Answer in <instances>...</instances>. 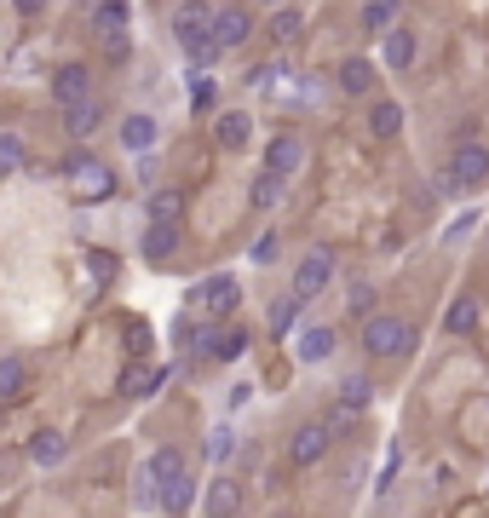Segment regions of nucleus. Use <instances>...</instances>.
Segmentation results:
<instances>
[{"label":"nucleus","instance_id":"a878e982","mask_svg":"<svg viewBox=\"0 0 489 518\" xmlns=\"http://www.w3.org/2000/svg\"><path fill=\"white\" fill-rule=\"evenodd\" d=\"M369 403H374V380L369 375H346V380H340V409H346V415L369 409Z\"/></svg>","mask_w":489,"mask_h":518},{"label":"nucleus","instance_id":"423d86ee","mask_svg":"<svg viewBox=\"0 0 489 518\" xmlns=\"http://www.w3.org/2000/svg\"><path fill=\"white\" fill-rule=\"evenodd\" d=\"M334 271H340V265H334V248H311V254L294 265V300H300V306L317 300V294L334 283Z\"/></svg>","mask_w":489,"mask_h":518},{"label":"nucleus","instance_id":"c756f323","mask_svg":"<svg viewBox=\"0 0 489 518\" xmlns=\"http://www.w3.org/2000/svg\"><path fill=\"white\" fill-rule=\"evenodd\" d=\"M294 323H300V300L288 294V300H271V334H294Z\"/></svg>","mask_w":489,"mask_h":518},{"label":"nucleus","instance_id":"1a4fd4ad","mask_svg":"<svg viewBox=\"0 0 489 518\" xmlns=\"http://www.w3.org/2000/svg\"><path fill=\"white\" fill-rule=\"evenodd\" d=\"M300 167H305V139H300V133H277V139H271V150H265V173L288 185Z\"/></svg>","mask_w":489,"mask_h":518},{"label":"nucleus","instance_id":"5701e85b","mask_svg":"<svg viewBox=\"0 0 489 518\" xmlns=\"http://www.w3.org/2000/svg\"><path fill=\"white\" fill-rule=\"evenodd\" d=\"M167 386V369H144V363H133L127 375H121V398H150V392H162Z\"/></svg>","mask_w":489,"mask_h":518},{"label":"nucleus","instance_id":"f257e3e1","mask_svg":"<svg viewBox=\"0 0 489 518\" xmlns=\"http://www.w3.org/2000/svg\"><path fill=\"white\" fill-rule=\"evenodd\" d=\"M363 352L380 357V363H397V357L415 352V329L392 311H374V317H363Z\"/></svg>","mask_w":489,"mask_h":518},{"label":"nucleus","instance_id":"6e6552de","mask_svg":"<svg viewBox=\"0 0 489 518\" xmlns=\"http://www.w3.org/2000/svg\"><path fill=\"white\" fill-rule=\"evenodd\" d=\"M328 449H334V432H328L323 421H305V426H294V438H288V461H294V467H317Z\"/></svg>","mask_w":489,"mask_h":518},{"label":"nucleus","instance_id":"4468645a","mask_svg":"<svg viewBox=\"0 0 489 518\" xmlns=\"http://www.w3.org/2000/svg\"><path fill=\"white\" fill-rule=\"evenodd\" d=\"M334 81H340V93H346V98H369L374 81H380V70H374L369 58H346V64L334 70Z\"/></svg>","mask_w":489,"mask_h":518},{"label":"nucleus","instance_id":"9d476101","mask_svg":"<svg viewBox=\"0 0 489 518\" xmlns=\"http://www.w3.org/2000/svg\"><path fill=\"white\" fill-rule=\"evenodd\" d=\"M202 513H208V518H236V513H242V484H236L231 472L208 478V490H202Z\"/></svg>","mask_w":489,"mask_h":518},{"label":"nucleus","instance_id":"e433bc0d","mask_svg":"<svg viewBox=\"0 0 489 518\" xmlns=\"http://www.w3.org/2000/svg\"><path fill=\"white\" fill-rule=\"evenodd\" d=\"M277 248H282V236H277V231H265V236L254 242V265H271V259H277Z\"/></svg>","mask_w":489,"mask_h":518},{"label":"nucleus","instance_id":"7ed1b4c3","mask_svg":"<svg viewBox=\"0 0 489 518\" xmlns=\"http://www.w3.org/2000/svg\"><path fill=\"white\" fill-rule=\"evenodd\" d=\"M173 41L185 47V58L213 64L219 47H213V35H208V6H179V12H173Z\"/></svg>","mask_w":489,"mask_h":518},{"label":"nucleus","instance_id":"0eeeda50","mask_svg":"<svg viewBox=\"0 0 489 518\" xmlns=\"http://www.w3.org/2000/svg\"><path fill=\"white\" fill-rule=\"evenodd\" d=\"M236 300H242V283H236L231 271H213V277H202V283H196V294H190V306H202L208 317H231Z\"/></svg>","mask_w":489,"mask_h":518},{"label":"nucleus","instance_id":"6ab92c4d","mask_svg":"<svg viewBox=\"0 0 489 518\" xmlns=\"http://www.w3.org/2000/svg\"><path fill=\"white\" fill-rule=\"evenodd\" d=\"M64 455H70V438H64V432H52V426H41V432L29 438V461H35V467H58Z\"/></svg>","mask_w":489,"mask_h":518},{"label":"nucleus","instance_id":"393cba45","mask_svg":"<svg viewBox=\"0 0 489 518\" xmlns=\"http://www.w3.org/2000/svg\"><path fill=\"white\" fill-rule=\"evenodd\" d=\"M357 24L369 29V35H380V41H386V35L397 29V6H392V0H369V6L357 12Z\"/></svg>","mask_w":489,"mask_h":518},{"label":"nucleus","instance_id":"ddd939ff","mask_svg":"<svg viewBox=\"0 0 489 518\" xmlns=\"http://www.w3.org/2000/svg\"><path fill=\"white\" fill-rule=\"evenodd\" d=\"M334 346H340V334L328 329V323H311V329H300V340H294V357H300V363H328Z\"/></svg>","mask_w":489,"mask_h":518},{"label":"nucleus","instance_id":"cd10ccee","mask_svg":"<svg viewBox=\"0 0 489 518\" xmlns=\"http://www.w3.org/2000/svg\"><path fill=\"white\" fill-rule=\"evenodd\" d=\"M156 501H162V513H185L190 501H196V478H173V484H167V490H156Z\"/></svg>","mask_w":489,"mask_h":518},{"label":"nucleus","instance_id":"f8f14e48","mask_svg":"<svg viewBox=\"0 0 489 518\" xmlns=\"http://www.w3.org/2000/svg\"><path fill=\"white\" fill-rule=\"evenodd\" d=\"M380 58H386V70H415V58H420V35L415 29H392L386 41H380Z\"/></svg>","mask_w":489,"mask_h":518},{"label":"nucleus","instance_id":"aec40b11","mask_svg":"<svg viewBox=\"0 0 489 518\" xmlns=\"http://www.w3.org/2000/svg\"><path fill=\"white\" fill-rule=\"evenodd\" d=\"M144 213H150V225H179V213H185V190H150V202H144Z\"/></svg>","mask_w":489,"mask_h":518},{"label":"nucleus","instance_id":"2eb2a0df","mask_svg":"<svg viewBox=\"0 0 489 518\" xmlns=\"http://www.w3.org/2000/svg\"><path fill=\"white\" fill-rule=\"evenodd\" d=\"M213 139H219V150H248V139H254V116H248V110H225V116L213 121Z\"/></svg>","mask_w":489,"mask_h":518},{"label":"nucleus","instance_id":"72a5a7b5","mask_svg":"<svg viewBox=\"0 0 489 518\" xmlns=\"http://www.w3.org/2000/svg\"><path fill=\"white\" fill-rule=\"evenodd\" d=\"M18 167H24V139L0 133V173H18Z\"/></svg>","mask_w":489,"mask_h":518},{"label":"nucleus","instance_id":"412c9836","mask_svg":"<svg viewBox=\"0 0 489 518\" xmlns=\"http://www.w3.org/2000/svg\"><path fill=\"white\" fill-rule=\"evenodd\" d=\"M265 35H271L277 47H294V41L305 35V12H300V6H277V12H271V24H265Z\"/></svg>","mask_w":489,"mask_h":518},{"label":"nucleus","instance_id":"c9c22d12","mask_svg":"<svg viewBox=\"0 0 489 518\" xmlns=\"http://www.w3.org/2000/svg\"><path fill=\"white\" fill-rule=\"evenodd\" d=\"M478 231V208H466L461 219H449V231H443V242H461V236Z\"/></svg>","mask_w":489,"mask_h":518},{"label":"nucleus","instance_id":"b1692460","mask_svg":"<svg viewBox=\"0 0 489 518\" xmlns=\"http://www.w3.org/2000/svg\"><path fill=\"white\" fill-rule=\"evenodd\" d=\"M156 133H162V127H156V116H127V121H121V144H127L133 156H144V150L156 144Z\"/></svg>","mask_w":489,"mask_h":518},{"label":"nucleus","instance_id":"f03ea898","mask_svg":"<svg viewBox=\"0 0 489 518\" xmlns=\"http://www.w3.org/2000/svg\"><path fill=\"white\" fill-rule=\"evenodd\" d=\"M489 185V150L484 144H455L449 162H443V190L449 196H472Z\"/></svg>","mask_w":489,"mask_h":518},{"label":"nucleus","instance_id":"2f4dec72","mask_svg":"<svg viewBox=\"0 0 489 518\" xmlns=\"http://www.w3.org/2000/svg\"><path fill=\"white\" fill-rule=\"evenodd\" d=\"M374 283H363V277H357V283H351L346 288V311H351V317H374Z\"/></svg>","mask_w":489,"mask_h":518},{"label":"nucleus","instance_id":"dca6fc26","mask_svg":"<svg viewBox=\"0 0 489 518\" xmlns=\"http://www.w3.org/2000/svg\"><path fill=\"white\" fill-rule=\"evenodd\" d=\"M185 455H179V449L173 444H162L156 449V455H150V461H144V478H150V490H167V484H173V478H185Z\"/></svg>","mask_w":489,"mask_h":518},{"label":"nucleus","instance_id":"473e14b6","mask_svg":"<svg viewBox=\"0 0 489 518\" xmlns=\"http://www.w3.org/2000/svg\"><path fill=\"white\" fill-rule=\"evenodd\" d=\"M93 24H98V35H116V29H127V6H93Z\"/></svg>","mask_w":489,"mask_h":518},{"label":"nucleus","instance_id":"a211bd4d","mask_svg":"<svg viewBox=\"0 0 489 518\" xmlns=\"http://www.w3.org/2000/svg\"><path fill=\"white\" fill-rule=\"evenodd\" d=\"M363 127H369V139H397V133H403V104H397V98H374Z\"/></svg>","mask_w":489,"mask_h":518},{"label":"nucleus","instance_id":"4be33fe9","mask_svg":"<svg viewBox=\"0 0 489 518\" xmlns=\"http://www.w3.org/2000/svg\"><path fill=\"white\" fill-rule=\"evenodd\" d=\"M64 127H70V139H93L98 127H104V104H98V98L70 104V110H64Z\"/></svg>","mask_w":489,"mask_h":518},{"label":"nucleus","instance_id":"20e7f679","mask_svg":"<svg viewBox=\"0 0 489 518\" xmlns=\"http://www.w3.org/2000/svg\"><path fill=\"white\" fill-rule=\"evenodd\" d=\"M64 179H70V190L81 196V202L116 196V173H110L104 162H93V156H70V162H64Z\"/></svg>","mask_w":489,"mask_h":518},{"label":"nucleus","instance_id":"39448f33","mask_svg":"<svg viewBox=\"0 0 489 518\" xmlns=\"http://www.w3.org/2000/svg\"><path fill=\"white\" fill-rule=\"evenodd\" d=\"M208 35L219 52H236L248 47V35H254V12L248 6H208Z\"/></svg>","mask_w":489,"mask_h":518},{"label":"nucleus","instance_id":"f704fd0d","mask_svg":"<svg viewBox=\"0 0 489 518\" xmlns=\"http://www.w3.org/2000/svg\"><path fill=\"white\" fill-rule=\"evenodd\" d=\"M208 455H213V461H231V455H236V432H231V426H213V432H208Z\"/></svg>","mask_w":489,"mask_h":518},{"label":"nucleus","instance_id":"bb28decb","mask_svg":"<svg viewBox=\"0 0 489 518\" xmlns=\"http://www.w3.org/2000/svg\"><path fill=\"white\" fill-rule=\"evenodd\" d=\"M443 329H449V334H472V329H478V300H472V294L449 300V311H443Z\"/></svg>","mask_w":489,"mask_h":518},{"label":"nucleus","instance_id":"58836bf2","mask_svg":"<svg viewBox=\"0 0 489 518\" xmlns=\"http://www.w3.org/2000/svg\"><path fill=\"white\" fill-rule=\"evenodd\" d=\"M104 52H110V58H127V29H116V35H104Z\"/></svg>","mask_w":489,"mask_h":518},{"label":"nucleus","instance_id":"4c0bfd02","mask_svg":"<svg viewBox=\"0 0 489 518\" xmlns=\"http://www.w3.org/2000/svg\"><path fill=\"white\" fill-rule=\"evenodd\" d=\"M190 104H196V110H208V104H213V81H208V75H196V93H190Z\"/></svg>","mask_w":489,"mask_h":518},{"label":"nucleus","instance_id":"9b49d317","mask_svg":"<svg viewBox=\"0 0 489 518\" xmlns=\"http://www.w3.org/2000/svg\"><path fill=\"white\" fill-rule=\"evenodd\" d=\"M52 98L70 110V104H87L93 98V70L87 64H64V70L52 75Z\"/></svg>","mask_w":489,"mask_h":518},{"label":"nucleus","instance_id":"f3484780","mask_svg":"<svg viewBox=\"0 0 489 518\" xmlns=\"http://www.w3.org/2000/svg\"><path fill=\"white\" fill-rule=\"evenodd\" d=\"M139 254L150 259V265H167V259L179 254V225H144Z\"/></svg>","mask_w":489,"mask_h":518},{"label":"nucleus","instance_id":"c85d7f7f","mask_svg":"<svg viewBox=\"0 0 489 518\" xmlns=\"http://www.w3.org/2000/svg\"><path fill=\"white\" fill-rule=\"evenodd\" d=\"M24 392V357H0V403H12Z\"/></svg>","mask_w":489,"mask_h":518},{"label":"nucleus","instance_id":"7c9ffc66","mask_svg":"<svg viewBox=\"0 0 489 518\" xmlns=\"http://www.w3.org/2000/svg\"><path fill=\"white\" fill-rule=\"evenodd\" d=\"M277 202H282V179H271V173H259V179H254V208H259V213H271Z\"/></svg>","mask_w":489,"mask_h":518}]
</instances>
